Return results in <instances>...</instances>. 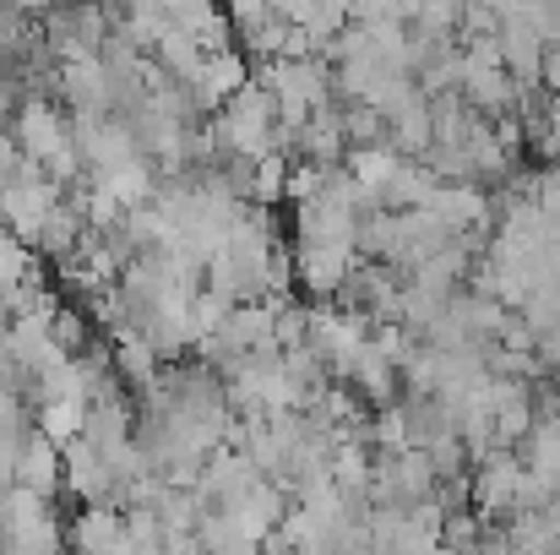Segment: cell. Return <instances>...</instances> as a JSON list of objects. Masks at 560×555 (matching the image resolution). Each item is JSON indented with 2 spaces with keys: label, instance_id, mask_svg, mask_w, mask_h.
<instances>
[{
  "label": "cell",
  "instance_id": "cell-9",
  "mask_svg": "<svg viewBox=\"0 0 560 555\" xmlns=\"http://www.w3.org/2000/svg\"><path fill=\"white\" fill-rule=\"evenodd\" d=\"M11 485H22V490L55 501V496L66 490V452H60L44 430H33L27 447H22V458H16V479H11Z\"/></svg>",
  "mask_w": 560,
  "mask_h": 555
},
{
  "label": "cell",
  "instance_id": "cell-8",
  "mask_svg": "<svg viewBox=\"0 0 560 555\" xmlns=\"http://www.w3.org/2000/svg\"><path fill=\"white\" fill-rule=\"evenodd\" d=\"M66 490L82 501V507H115L120 512V479L109 469V458L98 447H88L82 436L66 447Z\"/></svg>",
  "mask_w": 560,
  "mask_h": 555
},
{
  "label": "cell",
  "instance_id": "cell-2",
  "mask_svg": "<svg viewBox=\"0 0 560 555\" xmlns=\"http://www.w3.org/2000/svg\"><path fill=\"white\" fill-rule=\"evenodd\" d=\"M435 469L430 458L413 447V452H392L381 458L375 452V469H371V507H397V512H419L435 501Z\"/></svg>",
  "mask_w": 560,
  "mask_h": 555
},
{
  "label": "cell",
  "instance_id": "cell-3",
  "mask_svg": "<svg viewBox=\"0 0 560 555\" xmlns=\"http://www.w3.org/2000/svg\"><path fill=\"white\" fill-rule=\"evenodd\" d=\"M60 201H66V190H60V185L27 159V164H22V175L0 190V223H5L22 245H33V240L44 234V223L60 212Z\"/></svg>",
  "mask_w": 560,
  "mask_h": 555
},
{
  "label": "cell",
  "instance_id": "cell-18",
  "mask_svg": "<svg viewBox=\"0 0 560 555\" xmlns=\"http://www.w3.org/2000/svg\"><path fill=\"white\" fill-rule=\"evenodd\" d=\"M545 93H550V99H560V49H550V55H545Z\"/></svg>",
  "mask_w": 560,
  "mask_h": 555
},
{
  "label": "cell",
  "instance_id": "cell-1",
  "mask_svg": "<svg viewBox=\"0 0 560 555\" xmlns=\"http://www.w3.org/2000/svg\"><path fill=\"white\" fill-rule=\"evenodd\" d=\"M278 126H283V115H278V99H272L261 82L240 88V93H234V99L218 109V120H212V131H218L223 153H234V159H250V164H261V159L278 148Z\"/></svg>",
  "mask_w": 560,
  "mask_h": 555
},
{
  "label": "cell",
  "instance_id": "cell-12",
  "mask_svg": "<svg viewBox=\"0 0 560 555\" xmlns=\"http://www.w3.org/2000/svg\"><path fill=\"white\" fill-rule=\"evenodd\" d=\"M196 545H201V555H256L261 551V540L240 523V512H207L196 523Z\"/></svg>",
  "mask_w": 560,
  "mask_h": 555
},
{
  "label": "cell",
  "instance_id": "cell-11",
  "mask_svg": "<svg viewBox=\"0 0 560 555\" xmlns=\"http://www.w3.org/2000/svg\"><path fill=\"white\" fill-rule=\"evenodd\" d=\"M109 360H115V375L126 381V386H137V392H148L153 381H159V349L142 338V333H120V338H109Z\"/></svg>",
  "mask_w": 560,
  "mask_h": 555
},
{
  "label": "cell",
  "instance_id": "cell-13",
  "mask_svg": "<svg viewBox=\"0 0 560 555\" xmlns=\"http://www.w3.org/2000/svg\"><path fill=\"white\" fill-rule=\"evenodd\" d=\"M33 278H44V262L33 256V245H22L11 229L0 234V305L16 294V289H27Z\"/></svg>",
  "mask_w": 560,
  "mask_h": 555
},
{
  "label": "cell",
  "instance_id": "cell-4",
  "mask_svg": "<svg viewBox=\"0 0 560 555\" xmlns=\"http://www.w3.org/2000/svg\"><path fill=\"white\" fill-rule=\"evenodd\" d=\"M11 137H16L22 159H33L38 170H49L60 153L77 148V142H71V109L55 104V99H38V93L22 99V109H16V120H11Z\"/></svg>",
  "mask_w": 560,
  "mask_h": 555
},
{
  "label": "cell",
  "instance_id": "cell-16",
  "mask_svg": "<svg viewBox=\"0 0 560 555\" xmlns=\"http://www.w3.org/2000/svg\"><path fill=\"white\" fill-rule=\"evenodd\" d=\"M22 164H27V159H22L16 137H11V131H0V190H5V185L22 175Z\"/></svg>",
  "mask_w": 560,
  "mask_h": 555
},
{
  "label": "cell",
  "instance_id": "cell-5",
  "mask_svg": "<svg viewBox=\"0 0 560 555\" xmlns=\"http://www.w3.org/2000/svg\"><path fill=\"white\" fill-rule=\"evenodd\" d=\"M256 485H261V469H256L240 447H218V452L207 458V469H201L196 496H201V507H207V512H234Z\"/></svg>",
  "mask_w": 560,
  "mask_h": 555
},
{
  "label": "cell",
  "instance_id": "cell-10",
  "mask_svg": "<svg viewBox=\"0 0 560 555\" xmlns=\"http://www.w3.org/2000/svg\"><path fill=\"white\" fill-rule=\"evenodd\" d=\"M120 540H126V512H115V507H82L66 523V551L71 555H109Z\"/></svg>",
  "mask_w": 560,
  "mask_h": 555
},
{
  "label": "cell",
  "instance_id": "cell-6",
  "mask_svg": "<svg viewBox=\"0 0 560 555\" xmlns=\"http://www.w3.org/2000/svg\"><path fill=\"white\" fill-rule=\"evenodd\" d=\"M360 267V251L349 245H294V289L311 300H338Z\"/></svg>",
  "mask_w": 560,
  "mask_h": 555
},
{
  "label": "cell",
  "instance_id": "cell-7",
  "mask_svg": "<svg viewBox=\"0 0 560 555\" xmlns=\"http://www.w3.org/2000/svg\"><path fill=\"white\" fill-rule=\"evenodd\" d=\"M523 474H528V463L517 458V452H495V458H485L479 469H474V512L485 518V523H512L517 518V490H523Z\"/></svg>",
  "mask_w": 560,
  "mask_h": 555
},
{
  "label": "cell",
  "instance_id": "cell-20",
  "mask_svg": "<svg viewBox=\"0 0 560 555\" xmlns=\"http://www.w3.org/2000/svg\"><path fill=\"white\" fill-rule=\"evenodd\" d=\"M0 555H16V551H11V545H0Z\"/></svg>",
  "mask_w": 560,
  "mask_h": 555
},
{
  "label": "cell",
  "instance_id": "cell-15",
  "mask_svg": "<svg viewBox=\"0 0 560 555\" xmlns=\"http://www.w3.org/2000/svg\"><path fill=\"white\" fill-rule=\"evenodd\" d=\"M343 126H349V148L365 153V148H386V115L371 104H343Z\"/></svg>",
  "mask_w": 560,
  "mask_h": 555
},
{
  "label": "cell",
  "instance_id": "cell-19",
  "mask_svg": "<svg viewBox=\"0 0 560 555\" xmlns=\"http://www.w3.org/2000/svg\"><path fill=\"white\" fill-rule=\"evenodd\" d=\"M534 131H545V137H556V142H560V99H550V109H545V126H534Z\"/></svg>",
  "mask_w": 560,
  "mask_h": 555
},
{
  "label": "cell",
  "instance_id": "cell-17",
  "mask_svg": "<svg viewBox=\"0 0 560 555\" xmlns=\"http://www.w3.org/2000/svg\"><path fill=\"white\" fill-rule=\"evenodd\" d=\"M539 207H545V212L560 223V164L539 170Z\"/></svg>",
  "mask_w": 560,
  "mask_h": 555
},
{
  "label": "cell",
  "instance_id": "cell-14",
  "mask_svg": "<svg viewBox=\"0 0 560 555\" xmlns=\"http://www.w3.org/2000/svg\"><path fill=\"white\" fill-rule=\"evenodd\" d=\"M501 534H506L512 555H560V534L545 512H517Z\"/></svg>",
  "mask_w": 560,
  "mask_h": 555
}]
</instances>
